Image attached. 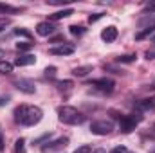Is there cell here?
<instances>
[{
    "mask_svg": "<svg viewBox=\"0 0 155 153\" xmlns=\"http://www.w3.org/2000/svg\"><path fill=\"white\" fill-rule=\"evenodd\" d=\"M15 86H16L20 92H24V94H35V92H36L35 81H33V79H27V77L16 79V81H15Z\"/></svg>",
    "mask_w": 155,
    "mask_h": 153,
    "instance_id": "7",
    "label": "cell"
},
{
    "mask_svg": "<svg viewBox=\"0 0 155 153\" xmlns=\"http://www.w3.org/2000/svg\"><path fill=\"white\" fill-rule=\"evenodd\" d=\"M36 63V58L33 54H22L20 58H16L15 65L16 67H27V65H35Z\"/></svg>",
    "mask_w": 155,
    "mask_h": 153,
    "instance_id": "12",
    "label": "cell"
},
{
    "mask_svg": "<svg viewBox=\"0 0 155 153\" xmlns=\"http://www.w3.org/2000/svg\"><path fill=\"white\" fill-rule=\"evenodd\" d=\"M43 117V112L38 106H31V105H20L15 110V122L22 124V126H35L38 124Z\"/></svg>",
    "mask_w": 155,
    "mask_h": 153,
    "instance_id": "1",
    "label": "cell"
},
{
    "mask_svg": "<svg viewBox=\"0 0 155 153\" xmlns=\"http://www.w3.org/2000/svg\"><path fill=\"white\" fill-rule=\"evenodd\" d=\"M117 117H119V130L123 133L134 132L137 128V124L143 121V115L137 114V112H134V114H130V115H117Z\"/></svg>",
    "mask_w": 155,
    "mask_h": 153,
    "instance_id": "3",
    "label": "cell"
},
{
    "mask_svg": "<svg viewBox=\"0 0 155 153\" xmlns=\"http://www.w3.org/2000/svg\"><path fill=\"white\" fill-rule=\"evenodd\" d=\"M101 40H103V41H107V43L116 41V40H117V29L114 27V25L105 27V29L101 31Z\"/></svg>",
    "mask_w": 155,
    "mask_h": 153,
    "instance_id": "11",
    "label": "cell"
},
{
    "mask_svg": "<svg viewBox=\"0 0 155 153\" xmlns=\"http://www.w3.org/2000/svg\"><path fill=\"white\" fill-rule=\"evenodd\" d=\"M33 45L35 43H31V41H20V43H16V49L18 50H29V49H33Z\"/></svg>",
    "mask_w": 155,
    "mask_h": 153,
    "instance_id": "21",
    "label": "cell"
},
{
    "mask_svg": "<svg viewBox=\"0 0 155 153\" xmlns=\"http://www.w3.org/2000/svg\"><path fill=\"white\" fill-rule=\"evenodd\" d=\"M72 13H74L72 9H63V11H56V13H52V15H51V22H54V20H61V18H69V16H71Z\"/></svg>",
    "mask_w": 155,
    "mask_h": 153,
    "instance_id": "14",
    "label": "cell"
},
{
    "mask_svg": "<svg viewBox=\"0 0 155 153\" xmlns=\"http://www.w3.org/2000/svg\"><path fill=\"white\" fill-rule=\"evenodd\" d=\"M69 29H71V33H72V34H78V36L85 33V27H81V25H71Z\"/></svg>",
    "mask_w": 155,
    "mask_h": 153,
    "instance_id": "22",
    "label": "cell"
},
{
    "mask_svg": "<svg viewBox=\"0 0 155 153\" xmlns=\"http://www.w3.org/2000/svg\"><path fill=\"white\" fill-rule=\"evenodd\" d=\"M88 86H92L94 90H97V92H101V94H110V92L114 90L116 83H114V79H110V77H99V79L88 81Z\"/></svg>",
    "mask_w": 155,
    "mask_h": 153,
    "instance_id": "4",
    "label": "cell"
},
{
    "mask_svg": "<svg viewBox=\"0 0 155 153\" xmlns=\"http://www.w3.org/2000/svg\"><path fill=\"white\" fill-rule=\"evenodd\" d=\"M15 153H25V141L24 139H18L15 142Z\"/></svg>",
    "mask_w": 155,
    "mask_h": 153,
    "instance_id": "20",
    "label": "cell"
},
{
    "mask_svg": "<svg viewBox=\"0 0 155 153\" xmlns=\"http://www.w3.org/2000/svg\"><path fill=\"white\" fill-rule=\"evenodd\" d=\"M88 72H92V67L90 65H83V67L72 69V76H76V77H85Z\"/></svg>",
    "mask_w": 155,
    "mask_h": 153,
    "instance_id": "13",
    "label": "cell"
},
{
    "mask_svg": "<svg viewBox=\"0 0 155 153\" xmlns=\"http://www.w3.org/2000/svg\"><path fill=\"white\" fill-rule=\"evenodd\" d=\"M7 103H9V96H0V106H4Z\"/></svg>",
    "mask_w": 155,
    "mask_h": 153,
    "instance_id": "31",
    "label": "cell"
},
{
    "mask_svg": "<svg viewBox=\"0 0 155 153\" xmlns=\"http://www.w3.org/2000/svg\"><path fill=\"white\" fill-rule=\"evenodd\" d=\"M15 69V65L7 60H0V74H11Z\"/></svg>",
    "mask_w": 155,
    "mask_h": 153,
    "instance_id": "16",
    "label": "cell"
},
{
    "mask_svg": "<svg viewBox=\"0 0 155 153\" xmlns=\"http://www.w3.org/2000/svg\"><path fill=\"white\" fill-rule=\"evenodd\" d=\"M144 56H146V60H155V43L148 49V50H146V54H144Z\"/></svg>",
    "mask_w": 155,
    "mask_h": 153,
    "instance_id": "24",
    "label": "cell"
},
{
    "mask_svg": "<svg viewBox=\"0 0 155 153\" xmlns=\"http://www.w3.org/2000/svg\"><path fill=\"white\" fill-rule=\"evenodd\" d=\"M15 34H18V36H25V38H29V40L33 38V34H31L27 29H24V27H22V29H16V31H15Z\"/></svg>",
    "mask_w": 155,
    "mask_h": 153,
    "instance_id": "23",
    "label": "cell"
},
{
    "mask_svg": "<svg viewBox=\"0 0 155 153\" xmlns=\"http://www.w3.org/2000/svg\"><path fill=\"white\" fill-rule=\"evenodd\" d=\"M56 29H58V27H56V25H54V22H51V20L40 22L38 25H36V33H38L40 36H51Z\"/></svg>",
    "mask_w": 155,
    "mask_h": 153,
    "instance_id": "10",
    "label": "cell"
},
{
    "mask_svg": "<svg viewBox=\"0 0 155 153\" xmlns=\"http://www.w3.org/2000/svg\"><path fill=\"white\" fill-rule=\"evenodd\" d=\"M9 24H11V20H9V18H0V33H2Z\"/></svg>",
    "mask_w": 155,
    "mask_h": 153,
    "instance_id": "27",
    "label": "cell"
},
{
    "mask_svg": "<svg viewBox=\"0 0 155 153\" xmlns=\"http://www.w3.org/2000/svg\"><path fill=\"white\" fill-rule=\"evenodd\" d=\"M74 153H92V146H88V144H85V146H79Z\"/></svg>",
    "mask_w": 155,
    "mask_h": 153,
    "instance_id": "25",
    "label": "cell"
},
{
    "mask_svg": "<svg viewBox=\"0 0 155 153\" xmlns=\"http://www.w3.org/2000/svg\"><path fill=\"white\" fill-rule=\"evenodd\" d=\"M72 85H74V83L69 81V79H65V81H56V86H58V90H61V92H63V90H71Z\"/></svg>",
    "mask_w": 155,
    "mask_h": 153,
    "instance_id": "19",
    "label": "cell"
},
{
    "mask_svg": "<svg viewBox=\"0 0 155 153\" xmlns=\"http://www.w3.org/2000/svg\"><path fill=\"white\" fill-rule=\"evenodd\" d=\"M58 119L63 122V124H71V126H78V124H83L85 122V115L81 114L78 108L74 106H58Z\"/></svg>",
    "mask_w": 155,
    "mask_h": 153,
    "instance_id": "2",
    "label": "cell"
},
{
    "mask_svg": "<svg viewBox=\"0 0 155 153\" xmlns=\"http://www.w3.org/2000/svg\"><path fill=\"white\" fill-rule=\"evenodd\" d=\"M152 88H153V90H155V79H153V83H152Z\"/></svg>",
    "mask_w": 155,
    "mask_h": 153,
    "instance_id": "34",
    "label": "cell"
},
{
    "mask_svg": "<svg viewBox=\"0 0 155 153\" xmlns=\"http://www.w3.org/2000/svg\"><path fill=\"white\" fill-rule=\"evenodd\" d=\"M0 56H2V52H0Z\"/></svg>",
    "mask_w": 155,
    "mask_h": 153,
    "instance_id": "35",
    "label": "cell"
},
{
    "mask_svg": "<svg viewBox=\"0 0 155 153\" xmlns=\"http://www.w3.org/2000/svg\"><path fill=\"white\" fill-rule=\"evenodd\" d=\"M99 18H103V13H96V15H90V16H88V22L92 24V22H97Z\"/></svg>",
    "mask_w": 155,
    "mask_h": 153,
    "instance_id": "28",
    "label": "cell"
},
{
    "mask_svg": "<svg viewBox=\"0 0 155 153\" xmlns=\"http://www.w3.org/2000/svg\"><path fill=\"white\" fill-rule=\"evenodd\" d=\"M150 137H152V139H155V124L152 126V130H150Z\"/></svg>",
    "mask_w": 155,
    "mask_h": 153,
    "instance_id": "32",
    "label": "cell"
},
{
    "mask_svg": "<svg viewBox=\"0 0 155 153\" xmlns=\"http://www.w3.org/2000/svg\"><path fill=\"white\" fill-rule=\"evenodd\" d=\"M128 153H130V151H128Z\"/></svg>",
    "mask_w": 155,
    "mask_h": 153,
    "instance_id": "36",
    "label": "cell"
},
{
    "mask_svg": "<svg viewBox=\"0 0 155 153\" xmlns=\"http://www.w3.org/2000/svg\"><path fill=\"white\" fill-rule=\"evenodd\" d=\"M143 13H150V15L155 13V4H148V5L144 7V11H143Z\"/></svg>",
    "mask_w": 155,
    "mask_h": 153,
    "instance_id": "30",
    "label": "cell"
},
{
    "mask_svg": "<svg viewBox=\"0 0 155 153\" xmlns=\"http://www.w3.org/2000/svg\"><path fill=\"white\" fill-rule=\"evenodd\" d=\"M153 33H155V27H144V31H141V33L135 34V40H143V38H146V36H152Z\"/></svg>",
    "mask_w": 155,
    "mask_h": 153,
    "instance_id": "18",
    "label": "cell"
},
{
    "mask_svg": "<svg viewBox=\"0 0 155 153\" xmlns=\"http://www.w3.org/2000/svg\"><path fill=\"white\" fill-rule=\"evenodd\" d=\"M155 110V96L153 97H146V99H141L135 103V112L137 114H146V112H152Z\"/></svg>",
    "mask_w": 155,
    "mask_h": 153,
    "instance_id": "8",
    "label": "cell"
},
{
    "mask_svg": "<svg viewBox=\"0 0 155 153\" xmlns=\"http://www.w3.org/2000/svg\"><path fill=\"white\" fill-rule=\"evenodd\" d=\"M67 144H69V139H67V137H58V139H54V141H49V142L41 144V148H40V150H41L43 153H51V151L63 150Z\"/></svg>",
    "mask_w": 155,
    "mask_h": 153,
    "instance_id": "6",
    "label": "cell"
},
{
    "mask_svg": "<svg viewBox=\"0 0 155 153\" xmlns=\"http://www.w3.org/2000/svg\"><path fill=\"white\" fill-rule=\"evenodd\" d=\"M45 76L47 77H54L56 76V67H47V69H45Z\"/></svg>",
    "mask_w": 155,
    "mask_h": 153,
    "instance_id": "26",
    "label": "cell"
},
{
    "mask_svg": "<svg viewBox=\"0 0 155 153\" xmlns=\"http://www.w3.org/2000/svg\"><path fill=\"white\" fill-rule=\"evenodd\" d=\"M74 50H76V47L72 43H61L60 47H52L49 52L52 56H71V54H74Z\"/></svg>",
    "mask_w": 155,
    "mask_h": 153,
    "instance_id": "9",
    "label": "cell"
},
{
    "mask_svg": "<svg viewBox=\"0 0 155 153\" xmlns=\"http://www.w3.org/2000/svg\"><path fill=\"white\" fill-rule=\"evenodd\" d=\"M137 60V54H124V56H119L116 58L117 63H134Z\"/></svg>",
    "mask_w": 155,
    "mask_h": 153,
    "instance_id": "17",
    "label": "cell"
},
{
    "mask_svg": "<svg viewBox=\"0 0 155 153\" xmlns=\"http://www.w3.org/2000/svg\"><path fill=\"white\" fill-rule=\"evenodd\" d=\"M92 153H107V151H105L103 148H99V150H94V151H92Z\"/></svg>",
    "mask_w": 155,
    "mask_h": 153,
    "instance_id": "33",
    "label": "cell"
},
{
    "mask_svg": "<svg viewBox=\"0 0 155 153\" xmlns=\"http://www.w3.org/2000/svg\"><path fill=\"white\" fill-rule=\"evenodd\" d=\"M114 130V122L110 119H99L90 124V132L94 135H108Z\"/></svg>",
    "mask_w": 155,
    "mask_h": 153,
    "instance_id": "5",
    "label": "cell"
},
{
    "mask_svg": "<svg viewBox=\"0 0 155 153\" xmlns=\"http://www.w3.org/2000/svg\"><path fill=\"white\" fill-rule=\"evenodd\" d=\"M15 13H20V7L9 5V4H0V15H15Z\"/></svg>",
    "mask_w": 155,
    "mask_h": 153,
    "instance_id": "15",
    "label": "cell"
},
{
    "mask_svg": "<svg viewBox=\"0 0 155 153\" xmlns=\"http://www.w3.org/2000/svg\"><path fill=\"white\" fill-rule=\"evenodd\" d=\"M110 153H128V150H126L124 146H116V148H114Z\"/></svg>",
    "mask_w": 155,
    "mask_h": 153,
    "instance_id": "29",
    "label": "cell"
}]
</instances>
